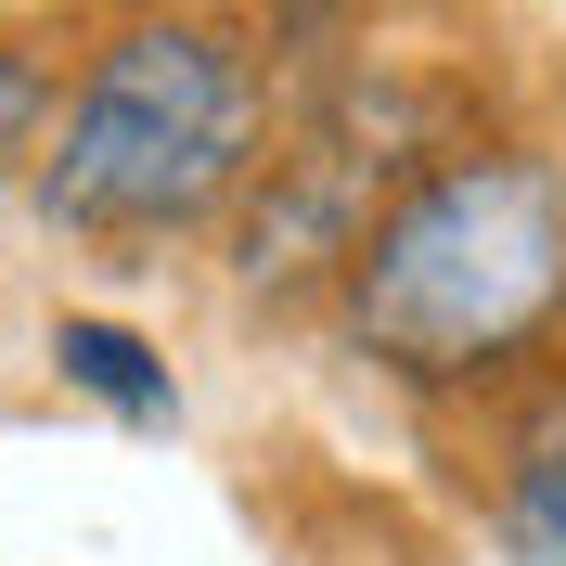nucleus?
I'll return each mask as SVG.
<instances>
[{
  "instance_id": "obj_1",
  "label": "nucleus",
  "mask_w": 566,
  "mask_h": 566,
  "mask_svg": "<svg viewBox=\"0 0 566 566\" xmlns=\"http://www.w3.org/2000/svg\"><path fill=\"white\" fill-rule=\"evenodd\" d=\"M566 310V180L541 155H451L348 245V322L387 374H490Z\"/></svg>"
},
{
  "instance_id": "obj_2",
  "label": "nucleus",
  "mask_w": 566,
  "mask_h": 566,
  "mask_svg": "<svg viewBox=\"0 0 566 566\" xmlns=\"http://www.w3.org/2000/svg\"><path fill=\"white\" fill-rule=\"evenodd\" d=\"M258 168V65L219 27H129L65 91L39 207L77 232H193Z\"/></svg>"
},
{
  "instance_id": "obj_3",
  "label": "nucleus",
  "mask_w": 566,
  "mask_h": 566,
  "mask_svg": "<svg viewBox=\"0 0 566 566\" xmlns=\"http://www.w3.org/2000/svg\"><path fill=\"white\" fill-rule=\"evenodd\" d=\"M52 360H65V387H91L104 412H129V424H168V412H180L168 360L142 348L129 322H65V335H52Z\"/></svg>"
},
{
  "instance_id": "obj_4",
  "label": "nucleus",
  "mask_w": 566,
  "mask_h": 566,
  "mask_svg": "<svg viewBox=\"0 0 566 566\" xmlns=\"http://www.w3.org/2000/svg\"><path fill=\"white\" fill-rule=\"evenodd\" d=\"M502 515H515V554L528 566H566V399L515 438V502Z\"/></svg>"
},
{
  "instance_id": "obj_5",
  "label": "nucleus",
  "mask_w": 566,
  "mask_h": 566,
  "mask_svg": "<svg viewBox=\"0 0 566 566\" xmlns=\"http://www.w3.org/2000/svg\"><path fill=\"white\" fill-rule=\"evenodd\" d=\"M39 116H52V77H39V52H27V39H0V168L39 142Z\"/></svg>"
}]
</instances>
